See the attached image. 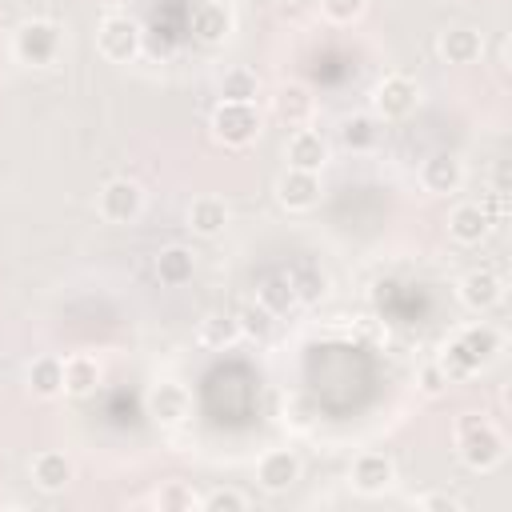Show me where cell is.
Listing matches in <instances>:
<instances>
[{
	"label": "cell",
	"mask_w": 512,
	"mask_h": 512,
	"mask_svg": "<svg viewBox=\"0 0 512 512\" xmlns=\"http://www.w3.org/2000/svg\"><path fill=\"white\" fill-rule=\"evenodd\" d=\"M456 448H460V460L472 468V472H492L504 452H508V440L480 416H468L460 420V432H456Z\"/></svg>",
	"instance_id": "obj_1"
},
{
	"label": "cell",
	"mask_w": 512,
	"mask_h": 512,
	"mask_svg": "<svg viewBox=\"0 0 512 512\" xmlns=\"http://www.w3.org/2000/svg\"><path fill=\"white\" fill-rule=\"evenodd\" d=\"M212 136L228 148H244L260 136V108L256 104H236V100H220L212 112Z\"/></svg>",
	"instance_id": "obj_2"
},
{
	"label": "cell",
	"mask_w": 512,
	"mask_h": 512,
	"mask_svg": "<svg viewBox=\"0 0 512 512\" xmlns=\"http://www.w3.org/2000/svg\"><path fill=\"white\" fill-rule=\"evenodd\" d=\"M60 48H64V28L56 20H28L16 28V56L24 64H36V68L56 64Z\"/></svg>",
	"instance_id": "obj_3"
},
{
	"label": "cell",
	"mask_w": 512,
	"mask_h": 512,
	"mask_svg": "<svg viewBox=\"0 0 512 512\" xmlns=\"http://www.w3.org/2000/svg\"><path fill=\"white\" fill-rule=\"evenodd\" d=\"M96 44L112 64H128L140 52V24L132 16H104L96 28Z\"/></svg>",
	"instance_id": "obj_4"
},
{
	"label": "cell",
	"mask_w": 512,
	"mask_h": 512,
	"mask_svg": "<svg viewBox=\"0 0 512 512\" xmlns=\"http://www.w3.org/2000/svg\"><path fill=\"white\" fill-rule=\"evenodd\" d=\"M416 100H420V88H416L412 76H384L372 88V108H376L380 120H404V116H412Z\"/></svg>",
	"instance_id": "obj_5"
},
{
	"label": "cell",
	"mask_w": 512,
	"mask_h": 512,
	"mask_svg": "<svg viewBox=\"0 0 512 512\" xmlns=\"http://www.w3.org/2000/svg\"><path fill=\"white\" fill-rule=\"evenodd\" d=\"M140 208H144V192H140L136 180L116 176V180H108L100 188V216L108 224H132L140 216Z\"/></svg>",
	"instance_id": "obj_6"
},
{
	"label": "cell",
	"mask_w": 512,
	"mask_h": 512,
	"mask_svg": "<svg viewBox=\"0 0 512 512\" xmlns=\"http://www.w3.org/2000/svg\"><path fill=\"white\" fill-rule=\"evenodd\" d=\"M392 480H396L392 456H384V452H360V456L352 460V484H356V492L380 496V492L392 488Z\"/></svg>",
	"instance_id": "obj_7"
},
{
	"label": "cell",
	"mask_w": 512,
	"mask_h": 512,
	"mask_svg": "<svg viewBox=\"0 0 512 512\" xmlns=\"http://www.w3.org/2000/svg\"><path fill=\"white\" fill-rule=\"evenodd\" d=\"M296 480H300V460H296V452L272 448V452L260 456V464H256V484H260L264 492H288Z\"/></svg>",
	"instance_id": "obj_8"
},
{
	"label": "cell",
	"mask_w": 512,
	"mask_h": 512,
	"mask_svg": "<svg viewBox=\"0 0 512 512\" xmlns=\"http://www.w3.org/2000/svg\"><path fill=\"white\" fill-rule=\"evenodd\" d=\"M276 200L288 208V212H304L320 200V172H304V168H288L280 180H276Z\"/></svg>",
	"instance_id": "obj_9"
},
{
	"label": "cell",
	"mask_w": 512,
	"mask_h": 512,
	"mask_svg": "<svg viewBox=\"0 0 512 512\" xmlns=\"http://www.w3.org/2000/svg\"><path fill=\"white\" fill-rule=\"evenodd\" d=\"M420 184L424 192L432 196H448L464 184V164L452 156V152H432L424 164H420Z\"/></svg>",
	"instance_id": "obj_10"
},
{
	"label": "cell",
	"mask_w": 512,
	"mask_h": 512,
	"mask_svg": "<svg viewBox=\"0 0 512 512\" xmlns=\"http://www.w3.org/2000/svg\"><path fill=\"white\" fill-rule=\"evenodd\" d=\"M500 296H504V280H500L492 268H472V272L460 280V300H464V308H472V312L496 308Z\"/></svg>",
	"instance_id": "obj_11"
},
{
	"label": "cell",
	"mask_w": 512,
	"mask_h": 512,
	"mask_svg": "<svg viewBox=\"0 0 512 512\" xmlns=\"http://www.w3.org/2000/svg\"><path fill=\"white\" fill-rule=\"evenodd\" d=\"M284 156H288V168L320 172V168L328 164V140H324L320 132H312V128H296V132L288 136Z\"/></svg>",
	"instance_id": "obj_12"
},
{
	"label": "cell",
	"mask_w": 512,
	"mask_h": 512,
	"mask_svg": "<svg viewBox=\"0 0 512 512\" xmlns=\"http://www.w3.org/2000/svg\"><path fill=\"white\" fill-rule=\"evenodd\" d=\"M188 408H192V396H188V388L176 384V380H160V384L148 392V412H152L160 424H180V420L188 416Z\"/></svg>",
	"instance_id": "obj_13"
},
{
	"label": "cell",
	"mask_w": 512,
	"mask_h": 512,
	"mask_svg": "<svg viewBox=\"0 0 512 512\" xmlns=\"http://www.w3.org/2000/svg\"><path fill=\"white\" fill-rule=\"evenodd\" d=\"M480 52H484V36H480L476 28L452 24V28L440 32V56H444L448 64H476Z\"/></svg>",
	"instance_id": "obj_14"
},
{
	"label": "cell",
	"mask_w": 512,
	"mask_h": 512,
	"mask_svg": "<svg viewBox=\"0 0 512 512\" xmlns=\"http://www.w3.org/2000/svg\"><path fill=\"white\" fill-rule=\"evenodd\" d=\"M488 228H492V216L480 204H456L448 212V236L456 244H480L488 236Z\"/></svg>",
	"instance_id": "obj_15"
},
{
	"label": "cell",
	"mask_w": 512,
	"mask_h": 512,
	"mask_svg": "<svg viewBox=\"0 0 512 512\" xmlns=\"http://www.w3.org/2000/svg\"><path fill=\"white\" fill-rule=\"evenodd\" d=\"M192 36L200 44H224L232 36V12L216 0H204L196 12H192Z\"/></svg>",
	"instance_id": "obj_16"
},
{
	"label": "cell",
	"mask_w": 512,
	"mask_h": 512,
	"mask_svg": "<svg viewBox=\"0 0 512 512\" xmlns=\"http://www.w3.org/2000/svg\"><path fill=\"white\" fill-rule=\"evenodd\" d=\"M32 480L40 492H64L72 484V460L64 452H36L32 456Z\"/></svg>",
	"instance_id": "obj_17"
},
{
	"label": "cell",
	"mask_w": 512,
	"mask_h": 512,
	"mask_svg": "<svg viewBox=\"0 0 512 512\" xmlns=\"http://www.w3.org/2000/svg\"><path fill=\"white\" fill-rule=\"evenodd\" d=\"M272 108H276V116L284 120V124H304L308 116H312V108H316V100H312V92L304 88V84H280L276 88V96H272Z\"/></svg>",
	"instance_id": "obj_18"
},
{
	"label": "cell",
	"mask_w": 512,
	"mask_h": 512,
	"mask_svg": "<svg viewBox=\"0 0 512 512\" xmlns=\"http://www.w3.org/2000/svg\"><path fill=\"white\" fill-rule=\"evenodd\" d=\"M188 228H192L196 236H220V232L228 228V208H224V200H220V196H200V200H192V208H188Z\"/></svg>",
	"instance_id": "obj_19"
},
{
	"label": "cell",
	"mask_w": 512,
	"mask_h": 512,
	"mask_svg": "<svg viewBox=\"0 0 512 512\" xmlns=\"http://www.w3.org/2000/svg\"><path fill=\"white\" fill-rule=\"evenodd\" d=\"M28 388H32V396H40V400L60 396V392H64V360H56V356H36L32 368H28Z\"/></svg>",
	"instance_id": "obj_20"
},
{
	"label": "cell",
	"mask_w": 512,
	"mask_h": 512,
	"mask_svg": "<svg viewBox=\"0 0 512 512\" xmlns=\"http://www.w3.org/2000/svg\"><path fill=\"white\" fill-rule=\"evenodd\" d=\"M192 268H196V260H192V252H188L184 244H172V248H164V252L156 256V276H160V284H168V288L188 284V280H192Z\"/></svg>",
	"instance_id": "obj_21"
},
{
	"label": "cell",
	"mask_w": 512,
	"mask_h": 512,
	"mask_svg": "<svg viewBox=\"0 0 512 512\" xmlns=\"http://www.w3.org/2000/svg\"><path fill=\"white\" fill-rule=\"evenodd\" d=\"M100 384V364L92 356H68L64 360V392L68 396H88Z\"/></svg>",
	"instance_id": "obj_22"
},
{
	"label": "cell",
	"mask_w": 512,
	"mask_h": 512,
	"mask_svg": "<svg viewBox=\"0 0 512 512\" xmlns=\"http://www.w3.org/2000/svg\"><path fill=\"white\" fill-rule=\"evenodd\" d=\"M236 328H240V336H248V340H268L272 332H276V312L272 308H264L260 300H248L240 312H236Z\"/></svg>",
	"instance_id": "obj_23"
},
{
	"label": "cell",
	"mask_w": 512,
	"mask_h": 512,
	"mask_svg": "<svg viewBox=\"0 0 512 512\" xmlns=\"http://www.w3.org/2000/svg\"><path fill=\"white\" fill-rule=\"evenodd\" d=\"M340 140H344V148H352V152H368V148H376L380 128H376L372 116H348V120L340 124Z\"/></svg>",
	"instance_id": "obj_24"
},
{
	"label": "cell",
	"mask_w": 512,
	"mask_h": 512,
	"mask_svg": "<svg viewBox=\"0 0 512 512\" xmlns=\"http://www.w3.org/2000/svg\"><path fill=\"white\" fill-rule=\"evenodd\" d=\"M456 340H460V344H464V348H468V352L480 360V368H484V364H488V360L500 352V336H496V328H488V324H468V328H464Z\"/></svg>",
	"instance_id": "obj_25"
},
{
	"label": "cell",
	"mask_w": 512,
	"mask_h": 512,
	"mask_svg": "<svg viewBox=\"0 0 512 512\" xmlns=\"http://www.w3.org/2000/svg\"><path fill=\"white\" fill-rule=\"evenodd\" d=\"M220 96H224V100H236V104H256V96H260V80H256V72H248V68H232V72H224Z\"/></svg>",
	"instance_id": "obj_26"
},
{
	"label": "cell",
	"mask_w": 512,
	"mask_h": 512,
	"mask_svg": "<svg viewBox=\"0 0 512 512\" xmlns=\"http://www.w3.org/2000/svg\"><path fill=\"white\" fill-rule=\"evenodd\" d=\"M256 300L280 316L284 308H292V304H296V288H292V276H288V272H276V276H268V280L260 284V296H256Z\"/></svg>",
	"instance_id": "obj_27"
},
{
	"label": "cell",
	"mask_w": 512,
	"mask_h": 512,
	"mask_svg": "<svg viewBox=\"0 0 512 512\" xmlns=\"http://www.w3.org/2000/svg\"><path fill=\"white\" fill-rule=\"evenodd\" d=\"M236 336H240V328H236V316H228V312H208L200 320V344H208V348H224Z\"/></svg>",
	"instance_id": "obj_28"
},
{
	"label": "cell",
	"mask_w": 512,
	"mask_h": 512,
	"mask_svg": "<svg viewBox=\"0 0 512 512\" xmlns=\"http://www.w3.org/2000/svg\"><path fill=\"white\" fill-rule=\"evenodd\" d=\"M436 364L444 368V376H448V380H468V376H476V372H480V360H476L460 340H452Z\"/></svg>",
	"instance_id": "obj_29"
},
{
	"label": "cell",
	"mask_w": 512,
	"mask_h": 512,
	"mask_svg": "<svg viewBox=\"0 0 512 512\" xmlns=\"http://www.w3.org/2000/svg\"><path fill=\"white\" fill-rule=\"evenodd\" d=\"M156 504H160L164 512H192V508H200V496H196L192 484H184V480H168V484L156 492Z\"/></svg>",
	"instance_id": "obj_30"
},
{
	"label": "cell",
	"mask_w": 512,
	"mask_h": 512,
	"mask_svg": "<svg viewBox=\"0 0 512 512\" xmlns=\"http://www.w3.org/2000/svg\"><path fill=\"white\" fill-rule=\"evenodd\" d=\"M288 276H292L296 300H320V296H324V288H328V280H324V272H320L316 264H296Z\"/></svg>",
	"instance_id": "obj_31"
},
{
	"label": "cell",
	"mask_w": 512,
	"mask_h": 512,
	"mask_svg": "<svg viewBox=\"0 0 512 512\" xmlns=\"http://www.w3.org/2000/svg\"><path fill=\"white\" fill-rule=\"evenodd\" d=\"M200 508L204 512H244L248 508V496H240L236 488H216V492L200 496Z\"/></svg>",
	"instance_id": "obj_32"
},
{
	"label": "cell",
	"mask_w": 512,
	"mask_h": 512,
	"mask_svg": "<svg viewBox=\"0 0 512 512\" xmlns=\"http://www.w3.org/2000/svg\"><path fill=\"white\" fill-rule=\"evenodd\" d=\"M320 8H324V16H328L332 24H352V20L364 16L368 0H320Z\"/></svg>",
	"instance_id": "obj_33"
},
{
	"label": "cell",
	"mask_w": 512,
	"mask_h": 512,
	"mask_svg": "<svg viewBox=\"0 0 512 512\" xmlns=\"http://www.w3.org/2000/svg\"><path fill=\"white\" fill-rule=\"evenodd\" d=\"M448 384H452V380H448V376H444V368H440V364H436V360H432V364H424V368H420V388H424V396H440V392H444V388H448Z\"/></svg>",
	"instance_id": "obj_34"
},
{
	"label": "cell",
	"mask_w": 512,
	"mask_h": 512,
	"mask_svg": "<svg viewBox=\"0 0 512 512\" xmlns=\"http://www.w3.org/2000/svg\"><path fill=\"white\" fill-rule=\"evenodd\" d=\"M416 504L428 508V512H460V508H464L456 496H444V492H428V496H420Z\"/></svg>",
	"instance_id": "obj_35"
},
{
	"label": "cell",
	"mask_w": 512,
	"mask_h": 512,
	"mask_svg": "<svg viewBox=\"0 0 512 512\" xmlns=\"http://www.w3.org/2000/svg\"><path fill=\"white\" fill-rule=\"evenodd\" d=\"M216 4H224V8H228V4H236V0H216Z\"/></svg>",
	"instance_id": "obj_36"
}]
</instances>
